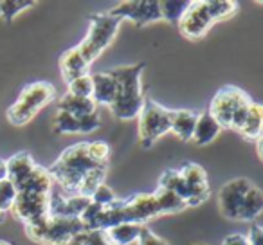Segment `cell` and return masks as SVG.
<instances>
[{"label":"cell","instance_id":"obj_1","mask_svg":"<svg viewBox=\"0 0 263 245\" xmlns=\"http://www.w3.org/2000/svg\"><path fill=\"white\" fill-rule=\"evenodd\" d=\"M144 70V63H134V65H121L108 70L116 80L117 94L114 103L108 106L117 119L130 121L137 119L141 108H143L144 96L143 85H141V74Z\"/></svg>","mask_w":263,"mask_h":245},{"label":"cell","instance_id":"obj_2","mask_svg":"<svg viewBox=\"0 0 263 245\" xmlns=\"http://www.w3.org/2000/svg\"><path fill=\"white\" fill-rule=\"evenodd\" d=\"M99 166L105 164H98L88 155V143H76L62 152L54 164L49 168V173L65 193L76 195L81 179Z\"/></svg>","mask_w":263,"mask_h":245},{"label":"cell","instance_id":"obj_3","mask_svg":"<svg viewBox=\"0 0 263 245\" xmlns=\"http://www.w3.org/2000/svg\"><path fill=\"white\" fill-rule=\"evenodd\" d=\"M58 90L51 81H33L20 90L16 101L8 108V121L15 126L27 125L45 105L54 101Z\"/></svg>","mask_w":263,"mask_h":245},{"label":"cell","instance_id":"obj_4","mask_svg":"<svg viewBox=\"0 0 263 245\" xmlns=\"http://www.w3.org/2000/svg\"><path fill=\"white\" fill-rule=\"evenodd\" d=\"M121 26V20L108 13H94L88 18V31L85 38L76 45L78 51L90 65L99 58L103 51L108 47L116 38V33Z\"/></svg>","mask_w":263,"mask_h":245},{"label":"cell","instance_id":"obj_5","mask_svg":"<svg viewBox=\"0 0 263 245\" xmlns=\"http://www.w3.org/2000/svg\"><path fill=\"white\" fill-rule=\"evenodd\" d=\"M81 231H85V225L80 218H65L54 215H49L44 222L26 227L27 236L42 245H67L70 238Z\"/></svg>","mask_w":263,"mask_h":245},{"label":"cell","instance_id":"obj_6","mask_svg":"<svg viewBox=\"0 0 263 245\" xmlns=\"http://www.w3.org/2000/svg\"><path fill=\"white\" fill-rule=\"evenodd\" d=\"M137 121H139V139L143 148H150L159 137L170 132V110L152 98H144Z\"/></svg>","mask_w":263,"mask_h":245},{"label":"cell","instance_id":"obj_7","mask_svg":"<svg viewBox=\"0 0 263 245\" xmlns=\"http://www.w3.org/2000/svg\"><path fill=\"white\" fill-rule=\"evenodd\" d=\"M252 99L249 98V94L245 90H241L240 87L234 85H223L222 88H218L215 96H213L211 103H209V116L220 125V128H229L231 119H233L234 112L240 106L251 103Z\"/></svg>","mask_w":263,"mask_h":245},{"label":"cell","instance_id":"obj_8","mask_svg":"<svg viewBox=\"0 0 263 245\" xmlns=\"http://www.w3.org/2000/svg\"><path fill=\"white\" fill-rule=\"evenodd\" d=\"M49 198L51 193H34V191H18L11 211L24 225H34L44 222L49 216Z\"/></svg>","mask_w":263,"mask_h":245},{"label":"cell","instance_id":"obj_9","mask_svg":"<svg viewBox=\"0 0 263 245\" xmlns=\"http://www.w3.org/2000/svg\"><path fill=\"white\" fill-rule=\"evenodd\" d=\"M108 15L119 18L121 22L123 20H130L137 27H144L148 24L162 20L157 0H130V2H121L116 8L110 9Z\"/></svg>","mask_w":263,"mask_h":245},{"label":"cell","instance_id":"obj_10","mask_svg":"<svg viewBox=\"0 0 263 245\" xmlns=\"http://www.w3.org/2000/svg\"><path fill=\"white\" fill-rule=\"evenodd\" d=\"M213 18L208 11L205 0H197V2H190L186 8V11L182 13L180 20L177 22L180 34L190 40H197L202 38L213 26Z\"/></svg>","mask_w":263,"mask_h":245},{"label":"cell","instance_id":"obj_11","mask_svg":"<svg viewBox=\"0 0 263 245\" xmlns=\"http://www.w3.org/2000/svg\"><path fill=\"white\" fill-rule=\"evenodd\" d=\"M119 211L123 223H137V225H146L148 220L161 216L154 193H139L136 197L121 200Z\"/></svg>","mask_w":263,"mask_h":245},{"label":"cell","instance_id":"obj_12","mask_svg":"<svg viewBox=\"0 0 263 245\" xmlns=\"http://www.w3.org/2000/svg\"><path fill=\"white\" fill-rule=\"evenodd\" d=\"M252 186V182L243 177L238 179H231L220 187L218 191V209L220 215L227 220H236L240 218L241 204H243L245 193L249 191V187Z\"/></svg>","mask_w":263,"mask_h":245},{"label":"cell","instance_id":"obj_13","mask_svg":"<svg viewBox=\"0 0 263 245\" xmlns=\"http://www.w3.org/2000/svg\"><path fill=\"white\" fill-rule=\"evenodd\" d=\"M179 175L182 177V180L187 184V187L191 190V202L190 208H197L202 202H205L209 198V184H208V173L200 164L195 162H186L182 168L179 169Z\"/></svg>","mask_w":263,"mask_h":245},{"label":"cell","instance_id":"obj_14","mask_svg":"<svg viewBox=\"0 0 263 245\" xmlns=\"http://www.w3.org/2000/svg\"><path fill=\"white\" fill-rule=\"evenodd\" d=\"M92 80V96L90 99L96 105H103V106H110L116 99L117 94V87H116V80L112 78L110 72H94L90 74Z\"/></svg>","mask_w":263,"mask_h":245},{"label":"cell","instance_id":"obj_15","mask_svg":"<svg viewBox=\"0 0 263 245\" xmlns=\"http://www.w3.org/2000/svg\"><path fill=\"white\" fill-rule=\"evenodd\" d=\"M197 117L198 112H195V110H170V132L175 134L180 141H191Z\"/></svg>","mask_w":263,"mask_h":245},{"label":"cell","instance_id":"obj_16","mask_svg":"<svg viewBox=\"0 0 263 245\" xmlns=\"http://www.w3.org/2000/svg\"><path fill=\"white\" fill-rule=\"evenodd\" d=\"M88 63L85 62V58L81 56V52L78 51V47H70L60 56V70H62V76L65 80V83L76 80V78L88 74Z\"/></svg>","mask_w":263,"mask_h":245},{"label":"cell","instance_id":"obj_17","mask_svg":"<svg viewBox=\"0 0 263 245\" xmlns=\"http://www.w3.org/2000/svg\"><path fill=\"white\" fill-rule=\"evenodd\" d=\"M222 128L220 125L209 116V112H200L197 117V123H195V130L191 141L198 146H205V144L213 143L216 139V136H220Z\"/></svg>","mask_w":263,"mask_h":245},{"label":"cell","instance_id":"obj_18","mask_svg":"<svg viewBox=\"0 0 263 245\" xmlns=\"http://www.w3.org/2000/svg\"><path fill=\"white\" fill-rule=\"evenodd\" d=\"M6 161H8V179L15 186H18L24 179H27L29 173L36 168V162L27 152H18V154L11 155Z\"/></svg>","mask_w":263,"mask_h":245},{"label":"cell","instance_id":"obj_19","mask_svg":"<svg viewBox=\"0 0 263 245\" xmlns=\"http://www.w3.org/2000/svg\"><path fill=\"white\" fill-rule=\"evenodd\" d=\"M261 211H263V193L258 186L252 184L247 193H245L238 222H249V223L256 222L259 218V215H261Z\"/></svg>","mask_w":263,"mask_h":245},{"label":"cell","instance_id":"obj_20","mask_svg":"<svg viewBox=\"0 0 263 245\" xmlns=\"http://www.w3.org/2000/svg\"><path fill=\"white\" fill-rule=\"evenodd\" d=\"M52 177L47 168H42L36 164V168L29 173L27 179L16 186V191H34V193H51Z\"/></svg>","mask_w":263,"mask_h":245},{"label":"cell","instance_id":"obj_21","mask_svg":"<svg viewBox=\"0 0 263 245\" xmlns=\"http://www.w3.org/2000/svg\"><path fill=\"white\" fill-rule=\"evenodd\" d=\"M261 128H263V106L259 103L252 101L249 105V114H247V119H245L243 126L238 134H240L243 139L251 141L254 143L256 139L261 137Z\"/></svg>","mask_w":263,"mask_h":245},{"label":"cell","instance_id":"obj_22","mask_svg":"<svg viewBox=\"0 0 263 245\" xmlns=\"http://www.w3.org/2000/svg\"><path fill=\"white\" fill-rule=\"evenodd\" d=\"M58 110H63V112L70 114L72 117H83L88 116V114L98 112V105L90 98H76V96L65 94L60 99Z\"/></svg>","mask_w":263,"mask_h":245},{"label":"cell","instance_id":"obj_23","mask_svg":"<svg viewBox=\"0 0 263 245\" xmlns=\"http://www.w3.org/2000/svg\"><path fill=\"white\" fill-rule=\"evenodd\" d=\"M143 229V225L137 223H119L114 225L110 229H106V236H108L110 243L114 245H134L139 238V233Z\"/></svg>","mask_w":263,"mask_h":245},{"label":"cell","instance_id":"obj_24","mask_svg":"<svg viewBox=\"0 0 263 245\" xmlns=\"http://www.w3.org/2000/svg\"><path fill=\"white\" fill-rule=\"evenodd\" d=\"M159 186L166 187V190L179 195V197L186 202V208H190V202L193 195H191V190L187 187V184L182 180V177L179 175V169H166L161 175V179H159Z\"/></svg>","mask_w":263,"mask_h":245},{"label":"cell","instance_id":"obj_25","mask_svg":"<svg viewBox=\"0 0 263 245\" xmlns=\"http://www.w3.org/2000/svg\"><path fill=\"white\" fill-rule=\"evenodd\" d=\"M154 197L161 215H172V213H179L182 209H186V202L179 195L173 193V191L166 190V187L157 186V190L154 191Z\"/></svg>","mask_w":263,"mask_h":245},{"label":"cell","instance_id":"obj_26","mask_svg":"<svg viewBox=\"0 0 263 245\" xmlns=\"http://www.w3.org/2000/svg\"><path fill=\"white\" fill-rule=\"evenodd\" d=\"M205 6L213 22L231 18L238 11V2H231V0H205Z\"/></svg>","mask_w":263,"mask_h":245},{"label":"cell","instance_id":"obj_27","mask_svg":"<svg viewBox=\"0 0 263 245\" xmlns=\"http://www.w3.org/2000/svg\"><path fill=\"white\" fill-rule=\"evenodd\" d=\"M105 175H106V164L99 166V168L92 169V172H88L87 175L81 179L80 187H78V195H83V197L90 198L92 193L96 191V187H98L99 184H103Z\"/></svg>","mask_w":263,"mask_h":245},{"label":"cell","instance_id":"obj_28","mask_svg":"<svg viewBox=\"0 0 263 245\" xmlns=\"http://www.w3.org/2000/svg\"><path fill=\"white\" fill-rule=\"evenodd\" d=\"M34 4L36 2H31V0H0V18L9 24L15 20L16 15L33 8Z\"/></svg>","mask_w":263,"mask_h":245},{"label":"cell","instance_id":"obj_29","mask_svg":"<svg viewBox=\"0 0 263 245\" xmlns=\"http://www.w3.org/2000/svg\"><path fill=\"white\" fill-rule=\"evenodd\" d=\"M187 4H190V2H184V0H179V2H175V0L159 2L162 20H166V22H170V24H177L180 20V16H182V13L186 11Z\"/></svg>","mask_w":263,"mask_h":245},{"label":"cell","instance_id":"obj_30","mask_svg":"<svg viewBox=\"0 0 263 245\" xmlns=\"http://www.w3.org/2000/svg\"><path fill=\"white\" fill-rule=\"evenodd\" d=\"M67 94L76 96V98H90L92 96L90 74H83V76L69 81V83H67Z\"/></svg>","mask_w":263,"mask_h":245},{"label":"cell","instance_id":"obj_31","mask_svg":"<svg viewBox=\"0 0 263 245\" xmlns=\"http://www.w3.org/2000/svg\"><path fill=\"white\" fill-rule=\"evenodd\" d=\"M16 186L11 182L9 179L0 180V211L6 213V211H11L13 204H15V198H16Z\"/></svg>","mask_w":263,"mask_h":245},{"label":"cell","instance_id":"obj_32","mask_svg":"<svg viewBox=\"0 0 263 245\" xmlns=\"http://www.w3.org/2000/svg\"><path fill=\"white\" fill-rule=\"evenodd\" d=\"M54 128L60 134H78V119L63 110H58L54 116Z\"/></svg>","mask_w":263,"mask_h":245},{"label":"cell","instance_id":"obj_33","mask_svg":"<svg viewBox=\"0 0 263 245\" xmlns=\"http://www.w3.org/2000/svg\"><path fill=\"white\" fill-rule=\"evenodd\" d=\"M90 200L94 202V204L101 205V208H106V205H110L112 202H116L117 197H116V193L112 191V187H108L105 182H103V184H99V186L96 187V191L92 193Z\"/></svg>","mask_w":263,"mask_h":245},{"label":"cell","instance_id":"obj_34","mask_svg":"<svg viewBox=\"0 0 263 245\" xmlns=\"http://www.w3.org/2000/svg\"><path fill=\"white\" fill-rule=\"evenodd\" d=\"M108 154H110V146L105 141H92V143H88V155L98 164H105L106 159H108Z\"/></svg>","mask_w":263,"mask_h":245},{"label":"cell","instance_id":"obj_35","mask_svg":"<svg viewBox=\"0 0 263 245\" xmlns=\"http://www.w3.org/2000/svg\"><path fill=\"white\" fill-rule=\"evenodd\" d=\"M78 119V134H90L101 126V119H99L98 112L96 114H88L83 117H76Z\"/></svg>","mask_w":263,"mask_h":245},{"label":"cell","instance_id":"obj_36","mask_svg":"<svg viewBox=\"0 0 263 245\" xmlns=\"http://www.w3.org/2000/svg\"><path fill=\"white\" fill-rule=\"evenodd\" d=\"M137 245H170V243L166 240H162V238H159L150 227L143 225L139 238H137Z\"/></svg>","mask_w":263,"mask_h":245},{"label":"cell","instance_id":"obj_37","mask_svg":"<svg viewBox=\"0 0 263 245\" xmlns=\"http://www.w3.org/2000/svg\"><path fill=\"white\" fill-rule=\"evenodd\" d=\"M252 103V101H251ZM251 103H247V105L240 106V108L234 112L233 119H231V125H229V130H234V132H240L241 126H243L245 119H247V114H249V105Z\"/></svg>","mask_w":263,"mask_h":245},{"label":"cell","instance_id":"obj_38","mask_svg":"<svg viewBox=\"0 0 263 245\" xmlns=\"http://www.w3.org/2000/svg\"><path fill=\"white\" fill-rule=\"evenodd\" d=\"M247 240L251 245H261V236H263V229L261 225H259V222L256 220V222H251L249 223V231H247Z\"/></svg>","mask_w":263,"mask_h":245},{"label":"cell","instance_id":"obj_39","mask_svg":"<svg viewBox=\"0 0 263 245\" xmlns=\"http://www.w3.org/2000/svg\"><path fill=\"white\" fill-rule=\"evenodd\" d=\"M222 245H251L243 233H231L222 240Z\"/></svg>","mask_w":263,"mask_h":245},{"label":"cell","instance_id":"obj_40","mask_svg":"<svg viewBox=\"0 0 263 245\" xmlns=\"http://www.w3.org/2000/svg\"><path fill=\"white\" fill-rule=\"evenodd\" d=\"M8 179V161L0 159V180Z\"/></svg>","mask_w":263,"mask_h":245},{"label":"cell","instance_id":"obj_41","mask_svg":"<svg viewBox=\"0 0 263 245\" xmlns=\"http://www.w3.org/2000/svg\"><path fill=\"white\" fill-rule=\"evenodd\" d=\"M0 245H13L11 241H8V240H0Z\"/></svg>","mask_w":263,"mask_h":245},{"label":"cell","instance_id":"obj_42","mask_svg":"<svg viewBox=\"0 0 263 245\" xmlns=\"http://www.w3.org/2000/svg\"><path fill=\"white\" fill-rule=\"evenodd\" d=\"M2 215H4V213H2V211H0V218H2Z\"/></svg>","mask_w":263,"mask_h":245},{"label":"cell","instance_id":"obj_43","mask_svg":"<svg viewBox=\"0 0 263 245\" xmlns=\"http://www.w3.org/2000/svg\"><path fill=\"white\" fill-rule=\"evenodd\" d=\"M195 245H204V243H195Z\"/></svg>","mask_w":263,"mask_h":245},{"label":"cell","instance_id":"obj_44","mask_svg":"<svg viewBox=\"0 0 263 245\" xmlns=\"http://www.w3.org/2000/svg\"><path fill=\"white\" fill-rule=\"evenodd\" d=\"M108 245H114V243H108Z\"/></svg>","mask_w":263,"mask_h":245}]
</instances>
